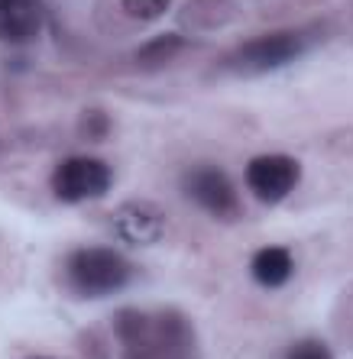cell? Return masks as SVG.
<instances>
[{"mask_svg": "<svg viewBox=\"0 0 353 359\" xmlns=\"http://www.w3.org/2000/svg\"><path fill=\"white\" fill-rule=\"evenodd\" d=\"M114 334L126 359H198L194 327L178 308H124L114 318Z\"/></svg>", "mask_w": 353, "mask_h": 359, "instance_id": "obj_1", "label": "cell"}, {"mask_svg": "<svg viewBox=\"0 0 353 359\" xmlns=\"http://www.w3.org/2000/svg\"><path fill=\"white\" fill-rule=\"evenodd\" d=\"M244 175L253 198L262 201V204H279L295 191V184L302 178V165L286 152H266V156H256L246 165Z\"/></svg>", "mask_w": 353, "mask_h": 359, "instance_id": "obj_5", "label": "cell"}, {"mask_svg": "<svg viewBox=\"0 0 353 359\" xmlns=\"http://www.w3.org/2000/svg\"><path fill=\"white\" fill-rule=\"evenodd\" d=\"M185 46V39L182 36H159V39H152V42H146L143 49H140V65L143 68H159V65H166V62H172L178 55V49Z\"/></svg>", "mask_w": 353, "mask_h": 359, "instance_id": "obj_10", "label": "cell"}, {"mask_svg": "<svg viewBox=\"0 0 353 359\" xmlns=\"http://www.w3.org/2000/svg\"><path fill=\"white\" fill-rule=\"evenodd\" d=\"M295 272V259L286 246H262L250 262V276L262 285V288H279L286 285Z\"/></svg>", "mask_w": 353, "mask_h": 359, "instance_id": "obj_9", "label": "cell"}, {"mask_svg": "<svg viewBox=\"0 0 353 359\" xmlns=\"http://www.w3.org/2000/svg\"><path fill=\"white\" fill-rule=\"evenodd\" d=\"M46 23L42 0H0V42L33 39Z\"/></svg>", "mask_w": 353, "mask_h": 359, "instance_id": "obj_8", "label": "cell"}, {"mask_svg": "<svg viewBox=\"0 0 353 359\" xmlns=\"http://www.w3.org/2000/svg\"><path fill=\"white\" fill-rule=\"evenodd\" d=\"M114 184V172L104 159L94 156H75L65 159L52 172V194L65 204H81L91 198H104Z\"/></svg>", "mask_w": 353, "mask_h": 359, "instance_id": "obj_3", "label": "cell"}, {"mask_svg": "<svg viewBox=\"0 0 353 359\" xmlns=\"http://www.w3.org/2000/svg\"><path fill=\"white\" fill-rule=\"evenodd\" d=\"M286 359H334V353L321 340H298L295 346H288Z\"/></svg>", "mask_w": 353, "mask_h": 359, "instance_id": "obj_12", "label": "cell"}, {"mask_svg": "<svg viewBox=\"0 0 353 359\" xmlns=\"http://www.w3.org/2000/svg\"><path fill=\"white\" fill-rule=\"evenodd\" d=\"M168 7H172V0H124L126 17L140 20V23H152V20H159Z\"/></svg>", "mask_w": 353, "mask_h": 359, "instance_id": "obj_11", "label": "cell"}, {"mask_svg": "<svg viewBox=\"0 0 353 359\" xmlns=\"http://www.w3.org/2000/svg\"><path fill=\"white\" fill-rule=\"evenodd\" d=\"M33 359H46V356H33Z\"/></svg>", "mask_w": 353, "mask_h": 359, "instance_id": "obj_14", "label": "cell"}, {"mask_svg": "<svg viewBox=\"0 0 353 359\" xmlns=\"http://www.w3.org/2000/svg\"><path fill=\"white\" fill-rule=\"evenodd\" d=\"M110 230L130 246H152L166 233V214L149 201H126L110 214Z\"/></svg>", "mask_w": 353, "mask_h": 359, "instance_id": "obj_7", "label": "cell"}, {"mask_svg": "<svg viewBox=\"0 0 353 359\" xmlns=\"http://www.w3.org/2000/svg\"><path fill=\"white\" fill-rule=\"evenodd\" d=\"M305 49H308V36L298 29H282V33L244 42L234 55V65L244 72H276V68H286L295 59H302Z\"/></svg>", "mask_w": 353, "mask_h": 359, "instance_id": "obj_4", "label": "cell"}, {"mask_svg": "<svg viewBox=\"0 0 353 359\" xmlns=\"http://www.w3.org/2000/svg\"><path fill=\"white\" fill-rule=\"evenodd\" d=\"M65 272L72 292L81 294V298L117 294L133 278L130 259H124L117 250H107V246H81V250H75L65 262Z\"/></svg>", "mask_w": 353, "mask_h": 359, "instance_id": "obj_2", "label": "cell"}, {"mask_svg": "<svg viewBox=\"0 0 353 359\" xmlns=\"http://www.w3.org/2000/svg\"><path fill=\"white\" fill-rule=\"evenodd\" d=\"M185 194L211 217L237 220L240 217V198L237 188L218 165H198L185 175Z\"/></svg>", "mask_w": 353, "mask_h": 359, "instance_id": "obj_6", "label": "cell"}, {"mask_svg": "<svg viewBox=\"0 0 353 359\" xmlns=\"http://www.w3.org/2000/svg\"><path fill=\"white\" fill-rule=\"evenodd\" d=\"M107 126H110V120H107V114H104V110H88V114H84V120H81L84 136H91V140H101V136L107 133Z\"/></svg>", "mask_w": 353, "mask_h": 359, "instance_id": "obj_13", "label": "cell"}]
</instances>
